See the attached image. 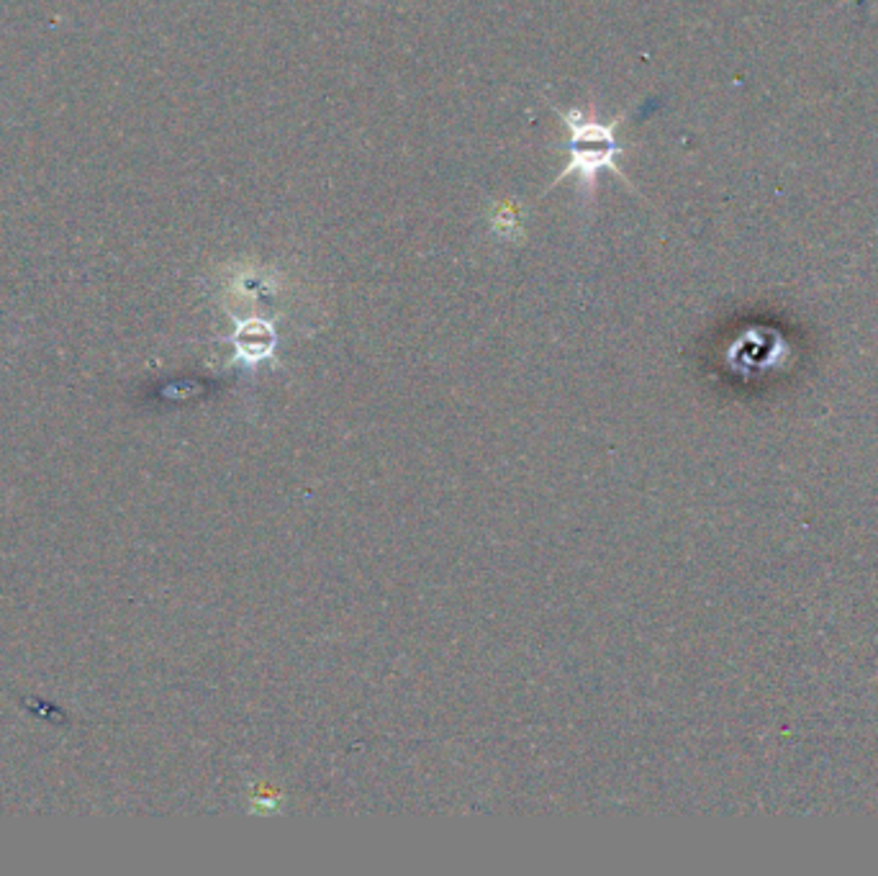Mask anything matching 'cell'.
<instances>
[{
  "label": "cell",
  "mask_w": 878,
  "mask_h": 876,
  "mask_svg": "<svg viewBox=\"0 0 878 876\" xmlns=\"http://www.w3.org/2000/svg\"><path fill=\"white\" fill-rule=\"evenodd\" d=\"M563 119V124L568 126V134H571V160L563 168V172L550 183V191L563 181V178L575 175L578 183L588 193L596 191V181H599L601 172H614V175L622 178L624 183L630 185V191H635V183L630 181L627 172L619 168V157L624 155L622 142H619V124H622L624 117H619L609 124H603L596 117H588L578 109H565L560 111L558 106H552Z\"/></svg>",
  "instance_id": "1"
}]
</instances>
